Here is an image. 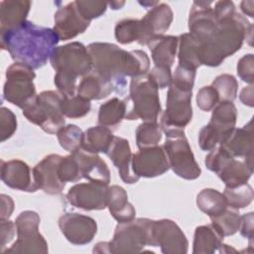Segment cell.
<instances>
[{
  "mask_svg": "<svg viewBox=\"0 0 254 254\" xmlns=\"http://www.w3.org/2000/svg\"><path fill=\"white\" fill-rule=\"evenodd\" d=\"M253 120L242 128H234L225 140L219 144L232 157L244 158V162L253 168Z\"/></svg>",
  "mask_w": 254,
  "mask_h": 254,
  "instance_id": "cell-22",
  "label": "cell"
},
{
  "mask_svg": "<svg viewBox=\"0 0 254 254\" xmlns=\"http://www.w3.org/2000/svg\"><path fill=\"white\" fill-rule=\"evenodd\" d=\"M115 39L122 45L131 44L141 40L142 31L140 20L138 19H124L119 21L114 29Z\"/></svg>",
  "mask_w": 254,
  "mask_h": 254,
  "instance_id": "cell-38",
  "label": "cell"
},
{
  "mask_svg": "<svg viewBox=\"0 0 254 254\" xmlns=\"http://www.w3.org/2000/svg\"><path fill=\"white\" fill-rule=\"evenodd\" d=\"M192 90L185 89L171 83L169 85L166 110L161 115L160 126L168 136L185 133V127L191 121Z\"/></svg>",
  "mask_w": 254,
  "mask_h": 254,
  "instance_id": "cell-8",
  "label": "cell"
},
{
  "mask_svg": "<svg viewBox=\"0 0 254 254\" xmlns=\"http://www.w3.org/2000/svg\"><path fill=\"white\" fill-rule=\"evenodd\" d=\"M113 138L111 129L105 126L97 125L90 127L83 132L81 149L94 154H106Z\"/></svg>",
  "mask_w": 254,
  "mask_h": 254,
  "instance_id": "cell-31",
  "label": "cell"
},
{
  "mask_svg": "<svg viewBox=\"0 0 254 254\" xmlns=\"http://www.w3.org/2000/svg\"><path fill=\"white\" fill-rule=\"evenodd\" d=\"M197 207L209 217L217 216L228 206L223 193L214 189H203L196 195Z\"/></svg>",
  "mask_w": 254,
  "mask_h": 254,
  "instance_id": "cell-34",
  "label": "cell"
},
{
  "mask_svg": "<svg viewBox=\"0 0 254 254\" xmlns=\"http://www.w3.org/2000/svg\"><path fill=\"white\" fill-rule=\"evenodd\" d=\"M174 19L171 7L166 3H158L140 20L142 36L139 45L144 46L155 37L163 36L170 28Z\"/></svg>",
  "mask_w": 254,
  "mask_h": 254,
  "instance_id": "cell-20",
  "label": "cell"
},
{
  "mask_svg": "<svg viewBox=\"0 0 254 254\" xmlns=\"http://www.w3.org/2000/svg\"><path fill=\"white\" fill-rule=\"evenodd\" d=\"M159 2L158 1H154V2H150V1H143V2H139V4H141V5H143V6H145V7H149V6H151V8L152 7H154L155 5H157Z\"/></svg>",
  "mask_w": 254,
  "mask_h": 254,
  "instance_id": "cell-58",
  "label": "cell"
},
{
  "mask_svg": "<svg viewBox=\"0 0 254 254\" xmlns=\"http://www.w3.org/2000/svg\"><path fill=\"white\" fill-rule=\"evenodd\" d=\"M113 91V85L93 69L82 76L76 88V94L89 101L103 99Z\"/></svg>",
  "mask_w": 254,
  "mask_h": 254,
  "instance_id": "cell-27",
  "label": "cell"
},
{
  "mask_svg": "<svg viewBox=\"0 0 254 254\" xmlns=\"http://www.w3.org/2000/svg\"><path fill=\"white\" fill-rule=\"evenodd\" d=\"M16 231V225L15 222L10 220H0V247L1 252H3L4 247L8 242H10Z\"/></svg>",
  "mask_w": 254,
  "mask_h": 254,
  "instance_id": "cell-50",
  "label": "cell"
},
{
  "mask_svg": "<svg viewBox=\"0 0 254 254\" xmlns=\"http://www.w3.org/2000/svg\"><path fill=\"white\" fill-rule=\"evenodd\" d=\"M80 14L88 21L99 18L107 9L108 2L104 1H74Z\"/></svg>",
  "mask_w": 254,
  "mask_h": 254,
  "instance_id": "cell-43",
  "label": "cell"
},
{
  "mask_svg": "<svg viewBox=\"0 0 254 254\" xmlns=\"http://www.w3.org/2000/svg\"><path fill=\"white\" fill-rule=\"evenodd\" d=\"M71 154L76 159L82 179L105 185L110 183L109 169L97 154L87 152L81 148Z\"/></svg>",
  "mask_w": 254,
  "mask_h": 254,
  "instance_id": "cell-24",
  "label": "cell"
},
{
  "mask_svg": "<svg viewBox=\"0 0 254 254\" xmlns=\"http://www.w3.org/2000/svg\"><path fill=\"white\" fill-rule=\"evenodd\" d=\"M194 78H195V70L178 64L174 74L172 75L171 83L181 88L192 90Z\"/></svg>",
  "mask_w": 254,
  "mask_h": 254,
  "instance_id": "cell-46",
  "label": "cell"
},
{
  "mask_svg": "<svg viewBox=\"0 0 254 254\" xmlns=\"http://www.w3.org/2000/svg\"><path fill=\"white\" fill-rule=\"evenodd\" d=\"M172 71L170 68L154 66L151 71L148 73L149 78L159 89H164L169 87L172 81Z\"/></svg>",
  "mask_w": 254,
  "mask_h": 254,
  "instance_id": "cell-49",
  "label": "cell"
},
{
  "mask_svg": "<svg viewBox=\"0 0 254 254\" xmlns=\"http://www.w3.org/2000/svg\"><path fill=\"white\" fill-rule=\"evenodd\" d=\"M179 64L193 70L201 65L200 43L190 33L179 36Z\"/></svg>",
  "mask_w": 254,
  "mask_h": 254,
  "instance_id": "cell-32",
  "label": "cell"
},
{
  "mask_svg": "<svg viewBox=\"0 0 254 254\" xmlns=\"http://www.w3.org/2000/svg\"><path fill=\"white\" fill-rule=\"evenodd\" d=\"M213 12L216 19L218 20V19L229 17L233 15L236 11L232 1H218L214 5Z\"/></svg>",
  "mask_w": 254,
  "mask_h": 254,
  "instance_id": "cell-52",
  "label": "cell"
},
{
  "mask_svg": "<svg viewBox=\"0 0 254 254\" xmlns=\"http://www.w3.org/2000/svg\"><path fill=\"white\" fill-rule=\"evenodd\" d=\"M217 27L211 37L200 44L201 64L218 66L223 61L239 51L246 40L252 45L253 26L241 14L218 19Z\"/></svg>",
  "mask_w": 254,
  "mask_h": 254,
  "instance_id": "cell-3",
  "label": "cell"
},
{
  "mask_svg": "<svg viewBox=\"0 0 254 254\" xmlns=\"http://www.w3.org/2000/svg\"><path fill=\"white\" fill-rule=\"evenodd\" d=\"M204 165L209 171L215 173L228 188L247 183L253 174V168L244 161L236 160L220 145L210 150L205 157Z\"/></svg>",
  "mask_w": 254,
  "mask_h": 254,
  "instance_id": "cell-9",
  "label": "cell"
},
{
  "mask_svg": "<svg viewBox=\"0 0 254 254\" xmlns=\"http://www.w3.org/2000/svg\"><path fill=\"white\" fill-rule=\"evenodd\" d=\"M237 119V109L233 102H218L212 109L210 125L216 132L219 138V144H221L225 138L235 128Z\"/></svg>",
  "mask_w": 254,
  "mask_h": 254,
  "instance_id": "cell-26",
  "label": "cell"
},
{
  "mask_svg": "<svg viewBox=\"0 0 254 254\" xmlns=\"http://www.w3.org/2000/svg\"><path fill=\"white\" fill-rule=\"evenodd\" d=\"M127 99L132 101V107L125 116L127 120L157 121L162 107L158 88L149 78L148 73L132 77Z\"/></svg>",
  "mask_w": 254,
  "mask_h": 254,
  "instance_id": "cell-7",
  "label": "cell"
},
{
  "mask_svg": "<svg viewBox=\"0 0 254 254\" xmlns=\"http://www.w3.org/2000/svg\"><path fill=\"white\" fill-rule=\"evenodd\" d=\"M179 37L158 36L149 41L147 46L151 51V56L155 66L172 67L177 56Z\"/></svg>",
  "mask_w": 254,
  "mask_h": 254,
  "instance_id": "cell-25",
  "label": "cell"
},
{
  "mask_svg": "<svg viewBox=\"0 0 254 254\" xmlns=\"http://www.w3.org/2000/svg\"><path fill=\"white\" fill-rule=\"evenodd\" d=\"M59 176L64 183H75L82 179L76 159L72 154L63 157L59 166Z\"/></svg>",
  "mask_w": 254,
  "mask_h": 254,
  "instance_id": "cell-42",
  "label": "cell"
},
{
  "mask_svg": "<svg viewBox=\"0 0 254 254\" xmlns=\"http://www.w3.org/2000/svg\"><path fill=\"white\" fill-rule=\"evenodd\" d=\"M39 224L40 215L36 211H22L15 220L17 239L10 248L4 250L2 253H48V243L39 232Z\"/></svg>",
  "mask_w": 254,
  "mask_h": 254,
  "instance_id": "cell-10",
  "label": "cell"
},
{
  "mask_svg": "<svg viewBox=\"0 0 254 254\" xmlns=\"http://www.w3.org/2000/svg\"><path fill=\"white\" fill-rule=\"evenodd\" d=\"M153 247H160L164 254H186L189 241L180 226L171 219L154 220Z\"/></svg>",
  "mask_w": 254,
  "mask_h": 254,
  "instance_id": "cell-14",
  "label": "cell"
},
{
  "mask_svg": "<svg viewBox=\"0 0 254 254\" xmlns=\"http://www.w3.org/2000/svg\"><path fill=\"white\" fill-rule=\"evenodd\" d=\"M17 129L16 115L7 107L2 106L0 109V135L1 142L11 138Z\"/></svg>",
  "mask_w": 254,
  "mask_h": 254,
  "instance_id": "cell-44",
  "label": "cell"
},
{
  "mask_svg": "<svg viewBox=\"0 0 254 254\" xmlns=\"http://www.w3.org/2000/svg\"><path fill=\"white\" fill-rule=\"evenodd\" d=\"M211 86L216 90L219 102H233L237 96L238 81L232 74L223 73L216 76Z\"/></svg>",
  "mask_w": 254,
  "mask_h": 254,
  "instance_id": "cell-40",
  "label": "cell"
},
{
  "mask_svg": "<svg viewBox=\"0 0 254 254\" xmlns=\"http://www.w3.org/2000/svg\"><path fill=\"white\" fill-rule=\"evenodd\" d=\"M62 98L59 91H42L22 109L23 115L46 133L57 134L65 123L61 107Z\"/></svg>",
  "mask_w": 254,
  "mask_h": 254,
  "instance_id": "cell-5",
  "label": "cell"
},
{
  "mask_svg": "<svg viewBox=\"0 0 254 254\" xmlns=\"http://www.w3.org/2000/svg\"><path fill=\"white\" fill-rule=\"evenodd\" d=\"M223 195L228 206L239 209L248 206L253 200V189L248 184H242L234 188L225 187Z\"/></svg>",
  "mask_w": 254,
  "mask_h": 254,
  "instance_id": "cell-37",
  "label": "cell"
},
{
  "mask_svg": "<svg viewBox=\"0 0 254 254\" xmlns=\"http://www.w3.org/2000/svg\"><path fill=\"white\" fill-rule=\"evenodd\" d=\"M33 68L20 63H14L6 70L3 97L8 102L23 109L37 95Z\"/></svg>",
  "mask_w": 254,
  "mask_h": 254,
  "instance_id": "cell-11",
  "label": "cell"
},
{
  "mask_svg": "<svg viewBox=\"0 0 254 254\" xmlns=\"http://www.w3.org/2000/svg\"><path fill=\"white\" fill-rule=\"evenodd\" d=\"M0 41L2 50L15 63L38 69L50 60L60 39L53 29L26 20L15 28L0 31Z\"/></svg>",
  "mask_w": 254,
  "mask_h": 254,
  "instance_id": "cell-1",
  "label": "cell"
},
{
  "mask_svg": "<svg viewBox=\"0 0 254 254\" xmlns=\"http://www.w3.org/2000/svg\"><path fill=\"white\" fill-rule=\"evenodd\" d=\"M28 0H5L0 2V31L15 28L26 21L31 8Z\"/></svg>",
  "mask_w": 254,
  "mask_h": 254,
  "instance_id": "cell-28",
  "label": "cell"
},
{
  "mask_svg": "<svg viewBox=\"0 0 254 254\" xmlns=\"http://www.w3.org/2000/svg\"><path fill=\"white\" fill-rule=\"evenodd\" d=\"M254 213L248 212L246 214L241 215V223L239 227L240 234L249 240V244L251 246L252 240H253V234H254V228H253V221H254Z\"/></svg>",
  "mask_w": 254,
  "mask_h": 254,
  "instance_id": "cell-51",
  "label": "cell"
},
{
  "mask_svg": "<svg viewBox=\"0 0 254 254\" xmlns=\"http://www.w3.org/2000/svg\"><path fill=\"white\" fill-rule=\"evenodd\" d=\"M93 253H109V246H108V242H98L93 250Z\"/></svg>",
  "mask_w": 254,
  "mask_h": 254,
  "instance_id": "cell-56",
  "label": "cell"
},
{
  "mask_svg": "<svg viewBox=\"0 0 254 254\" xmlns=\"http://www.w3.org/2000/svg\"><path fill=\"white\" fill-rule=\"evenodd\" d=\"M254 1L253 0H249V1H242L241 4H240V9L241 11L249 16L250 18H253L254 17Z\"/></svg>",
  "mask_w": 254,
  "mask_h": 254,
  "instance_id": "cell-55",
  "label": "cell"
},
{
  "mask_svg": "<svg viewBox=\"0 0 254 254\" xmlns=\"http://www.w3.org/2000/svg\"><path fill=\"white\" fill-rule=\"evenodd\" d=\"M1 200V213H0V220H7L13 210H14V201L11 196L2 193L0 195Z\"/></svg>",
  "mask_w": 254,
  "mask_h": 254,
  "instance_id": "cell-53",
  "label": "cell"
},
{
  "mask_svg": "<svg viewBox=\"0 0 254 254\" xmlns=\"http://www.w3.org/2000/svg\"><path fill=\"white\" fill-rule=\"evenodd\" d=\"M106 155L112 161L113 165L117 168L119 176L125 184L131 185L139 181L140 178L132 172L133 154L131 152L130 144L127 139L114 136Z\"/></svg>",
  "mask_w": 254,
  "mask_h": 254,
  "instance_id": "cell-23",
  "label": "cell"
},
{
  "mask_svg": "<svg viewBox=\"0 0 254 254\" xmlns=\"http://www.w3.org/2000/svg\"><path fill=\"white\" fill-rule=\"evenodd\" d=\"M125 2L124 1H111V2H108V5L111 7V9L113 10H118V9H121L123 6H124Z\"/></svg>",
  "mask_w": 254,
  "mask_h": 254,
  "instance_id": "cell-57",
  "label": "cell"
},
{
  "mask_svg": "<svg viewBox=\"0 0 254 254\" xmlns=\"http://www.w3.org/2000/svg\"><path fill=\"white\" fill-rule=\"evenodd\" d=\"M170 168L182 179L195 180L200 176L201 170L196 163L191 148L185 133L168 136L163 145Z\"/></svg>",
  "mask_w": 254,
  "mask_h": 254,
  "instance_id": "cell-12",
  "label": "cell"
},
{
  "mask_svg": "<svg viewBox=\"0 0 254 254\" xmlns=\"http://www.w3.org/2000/svg\"><path fill=\"white\" fill-rule=\"evenodd\" d=\"M223 237L211 223L197 226L193 234L192 253L212 254L219 251L223 243Z\"/></svg>",
  "mask_w": 254,
  "mask_h": 254,
  "instance_id": "cell-30",
  "label": "cell"
},
{
  "mask_svg": "<svg viewBox=\"0 0 254 254\" xmlns=\"http://www.w3.org/2000/svg\"><path fill=\"white\" fill-rule=\"evenodd\" d=\"M196 104L203 111L212 110L215 105L219 102V97L216 90L211 86H203L201 87L196 94Z\"/></svg>",
  "mask_w": 254,
  "mask_h": 254,
  "instance_id": "cell-45",
  "label": "cell"
},
{
  "mask_svg": "<svg viewBox=\"0 0 254 254\" xmlns=\"http://www.w3.org/2000/svg\"><path fill=\"white\" fill-rule=\"evenodd\" d=\"M237 74L246 83L253 84L254 81V57L252 54L243 56L237 63Z\"/></svg>",
  "mask_w": 254,
  "mask_h": 254,
  "instance_id": "cell-47",
  "label": "cell"
},
{
  "mask_svg": "<svg viewBox=\"0 0 254 254\" xmlns=\"http://www.w3.org/2000/svg\"><path fill=\"white\" fill-rule=\"evenodd\" d=\"M135 135L139 149L157 146L162 140V128L157 121H146L137 127Z\"/></svg>",
  "mask_w": 254,
  "mask_h": 254,
  "instance_id": "cell-36",
  "label": "cell"
},
{
  "mask_svg": "<svg viewBox=\"0 0 254 254\" xmlns=\"http://www.w3.org/2000/svg\"><path fill=\"white\" fill-rule=\"evenodd\" d=\"M153 219L134 218L126 222H118L114 235L108 242L109 253H138L145 246H153Z\"/></svg>",
  "mask_w": 254,
  "mask_h": 254,
  "instance_id": "cell-6",
  "label": "cell"
},
{
  "mask_svg": "<svg viewBox=\"0 0 254 254\" xmlns=\"http://www.w3.org/2000/svg\"><path fill=\"white\" fill-rule=\"evenodd\" d=\"M59 227L66 240L74 245L90 243L97 232V223L92 217L76 212L63 214L59 218Z\"/></svg>",
  "mask_w": 254,
  "mask_h": 254,
  "instance_id": "cell-15",
  "label": "cell"
},
{
  "mask_svg": "<svg viewBox=\"0 0 254 254\" xmlns=\"http://www.w3.org/2000/svg\"><path fill=\"white\" fill-rule=\"evenodd\" d=\"M241 102L249 107H253L254 99H253V84H250L247 87H244L239 95Z\"/></svg>",
  "mask_w": 254,
  "mask_h": 254,
  "instance_id": "cell-54",
  "label": "cell"
},
{
  "mask_svg": "<svg viewBox=\"0 0 254 254\" xmlns=\"http://www.w3.org/2000/svg\"><path fill=\"white\" fill-rule=\"evenodd\" d=\"M211 4V1H194L190 11L188 21L190 34L200 44L205 43L217 27L218 21Z\"/></svg>",
  "mask_w": 254,
  "mask_h": 254,
  "instance_id": "cell-18",
  "label": "cell"
},
{
  "mask_svg": "<svg viewBox=\"0 0 254 254\" xmlns=\"http://www.w3.org/2000/svg\"><path fill=\"white\" fill-rule=\"evenodd\" d=\"M62 158L61 155L50 154L32 170L36 186L48 194H60L65 187V183L62 182L59 176V166Z\"/></svg>",
  "mask_w": 254,
  "mask_h": 254,
  "instance_id": "cell-19",
  "label": "cell"
},
{
  "mask_svg": "<svg viewBox=\"0 0 254 254\" xmlns=\"http://www.w3.org/2000/svg\"><path fill=\"white\" fill-rule=\"evenodd\" d=\"M87 50L92 63V69L108 80L114 91L123 94L126 77L147 74L150 67L148 55L141 50L127 52L110 43H91Z\"/></svg>",
  "mask_w": 254,
  "mask_h": 254,
  "instance_id": "cell-2",
  "label": "cell"
},
{
  "mask_svg": "<svg viewBox=\"0 0 254 254\" xmlns=\"http://www.w3.org/2000/svg\"><path fill=\"white\" fill-rule=\"evenodd\" d=\"M211 224L223 235L230 236L235 234L240 227L241 215L239 210L230 206L217 216L210 217Z\"/></svg>",
  "mask_w": 254,
  "mask_h": 254,
  "instance_id": "cell-35",
  "label": "cell"
},
{
  "mask_svg": "<svg viewBox=\"0 0 254 254\" xmlns=\"http://www.w3.org/2000/svg\"><path fill=\"white\" fill-rule=\"evenodd\" d=\"M107 207L112 217L118 222H126L135 218L136 210L128 201L127 192L122 187L116 185L109 187Z\"/></svg>",
  "mask_w": 254,
  "mask_h": 254,
  "instance_id": "cell-29",
  "label": "cell"
},
{
  "mask_svg": "<svg viewBox=\"0 0 254 254\" xmlns=\"http://www.w3.org/2000/svg\"><path fill=\"white\" fill-rule=\"evenodd\" d=\"M127 102V98L122 100L113 97L101 104L98 110V124L109 129L117 127L126 116Z\"/></svg>",
  "mask_w": 254,
  "mask_h": 254,
  "instance_id": "cell-33",
  "label": "cell"
},
{
  "mask_svg": "<svg viewBox=\"0 0 254 254\" xmlns=\"http://www.w3.org/2000/svg\"><path fill=\"white\" fill-rule=\"evenodd\" d=\"M108 185L91 182L72 186L67 193V201L74 207L83 210H102L107 207Z\"/></svg>",
  "mask_w": 254,
  "mask_h": 254,
  "instance_id": "cell-13",
  "label": "cell"
},
{
  "mask_svg": "<svg viewBox=\"0 0 254 254\" xmlns=\"http://www.w3.org/2000/svg\"><path fill=\"white\" fill-rule=\"evenodd\" d=\"M53 30L59 37L60 41H66L82 34L90 25L78 11L74 1L60 7L54 16Z\"/></svg>",
  "mask_w": 254,
  "mask_h": 254,
  "instance_id": "cell-17",
  "label": "cell"
},
{
  "mask_svg": "<svg viewBox=\"0 0 254 254\" xmlns=\"http://www.w3.org/2000/svg\"><path fill=\"white\" fill-rule=\"evenodd\" d=\"M61 107L64 117L80 118L90 111L91 104L89 100H86L76 94L72 96H63Z\"/></svg>",
  "mask_w": 254,
  "mask_h": 254,
  "instance_id": "cell-41",
  "label": "cell"
},
{
  "mask_svg": "<svg viewBox=\"0 0 254 254\" xmlns=\"http://www.w3.org/2000/svg\"><path fill=\"white\" fill-rule=\"evenodd\" d=\"M219 144V138L210 125L203 126L198 133V145L203 151H210Z\"/></svg>",
  "mask_w": 254,
  "mask_h": 254,
  "instance_id": "cell-48",
  "label": "cell"
},
{
  "mask_svg": "<svg viewBox=\"0 0 254 254\" xmlns=\"http://www.w3.org/2000/svg\"><path fill=\"white\" fill-rule=\"evenodd\" d=\"M1 180L13 190L27 192H34L39 190L34 182L30 167L19 159L1 160Z\"/></svg>",
  "mask_w": 254,
  "mask_h": 254,
  "instance_id": "cell-21",
  "label": "cell"
},
{
  "mask_svg": "<svg viewBox=\"0 0 254 254\" xmlns=\"http://www.w3.org/2000/svg\"><path fill=\"white\" fill-rule=\"evenodd\" d=\"M57 137L61 147L71 154L81 148L83 132L76 125L68 124L58 131Z\"/></svg>",
  "mask_w": 254,
  "mask_h": 254,
  "instance_id": "cell-39",
  "label": "cell"
},
{
  "mask_svg": "<svg viewBox=\"0 0 254 254\" xmlns=\"http://www.w3.org/2000/svg\"><path fill=\"white\" fill-rule=\"evenodd\" d=\"M169 169L168 157L163 146L139 149L132 156V172L139 178L159 177Z\"/></svg>",
  "mask_w": 254,
  "mask_h": 254,
  "instance_id": "cell-16",
  "label": "cell"
},
{
  "mask_svg": "<svg viewBox=\"0 0 254 254\" xmlns=\"http://www.w3.org/2000/svg\"><path fill=\"white\" fill-rule=\"evenodd\" d=\"M50 63L56 70L54 82L63 96L75 95L77 78L92 70L87 47L79 42L57 47L50 58Z\"/></svg>",
  "mask_w": 254,
  "mask_h": 254,
  "instance_id": "cell-4",
  "label": "cell"
}]
</instances>
